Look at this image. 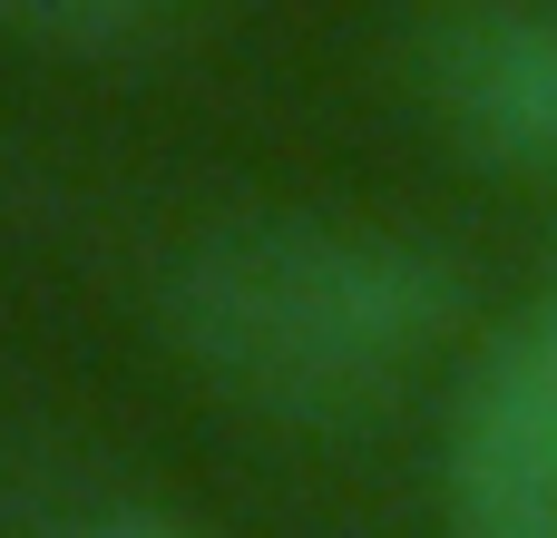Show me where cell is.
<instances>
[{"label": "cell", "mask_w": 557, "mask_h": 538, "mask_svg": "<svg viewBox=\"0 0 557 538\" xmlns=\"http://www.w3.org/2000/svg\"><path fill=\"white\" fill-rule=\"evenodd\" d=\"M460 323V265L392 225L343 216H245L176 255L166 333L176 353L264 421H362L382 412Z\"/></svg>", "instance_id": "6da1fadb"}, {"label": "cell", "mask_w": 557, "mask_h": 538, "mask_svg": "<svg viewBox=\"0 0 557 538\" xmlns=\"http://www.w3.org/2000/svg\"><path fill=\"white\" fill-rule=\"evenodd\" d=\"M450 538H557V284L480 353L441 451Z\"/></svg>", "instance_id": "7a4b0ae2"}, {"label": "cell", "mask_w": 557, "mask_h": 538, "mask_svg": "<svg viewBox=\"0 0 557 538\" xmlns=\"http://www.w3.org/2000/svg\"><path fill=\"white\" fill-rule=\"evenodd\" d=\"M431 127L519 186H557V0H450L421 29Z\"/></svg>", "instance_id": "3957f363"}, {"label": "cell", "mask_w": 557, "mask_h": 538, "mask_svg": "<svg viewBox=\"0 0 557 538\" xmlns=\"http://www.w3.org/2000/svg\"><path fill=\"white\" fill-rule=\"evenodd\" d=\"M20 29H39V39H78V49H98V39H127V29H147V10L157 0H0Z\"/></svg>", "instance_id": "277c9868"}, {"label": "cell", "mask_w": 557, "mask_h": 538, "mask_svg": "<svg viewBox=\"0 0 557 538\" xmlns=\"http://www.w3.org/2000/svg\"><path fill=\"white\" fill-rule=\"evenodd\" d=\"M69 538H206V529H186L176 510H137V500H127V510H98V519H78Z\"/></svg>", "instance_id": "5b68a950"}]
</instances>
